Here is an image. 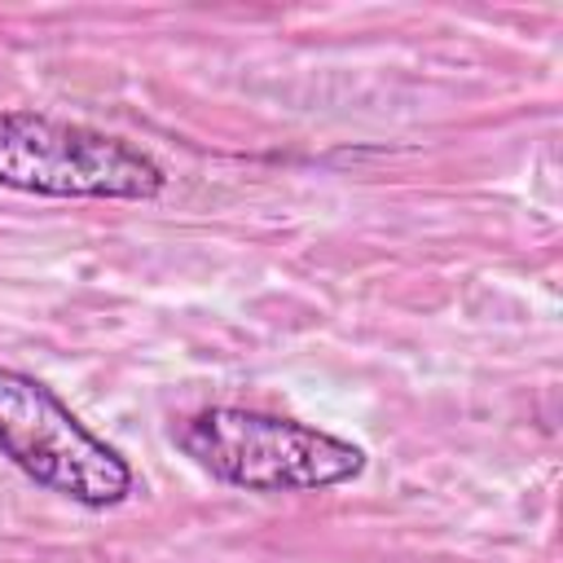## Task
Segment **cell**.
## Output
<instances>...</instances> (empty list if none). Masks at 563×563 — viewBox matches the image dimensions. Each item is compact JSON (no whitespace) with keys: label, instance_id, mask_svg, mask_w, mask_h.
<instances>
[{"label":"cell","instance_id":"cell-1","mask_svg":"<svg viewBox=\"0 0 563 563\" xmlns=\"http://www.w3.org/2000/svg\"><path fill=\"white\" fill-rule=\"evenodd\" d=\"M172 440L211 479L246 493H312L347 484L365 471L361 444L242 405L198 409L172 431Z\"/></svg>","mask_w":563,"mask_h":563},{"label":"cell","instance_id":"cell-2","mask_svg":"<svg viewBox=\"0 0 563 563\" xmlns=\"http://www.w3.org/2000/svg\"><path fill=\"white\" fill-rule=\"evenodd\" d=\"M0 185L40 198L150 202L163 194V167L123 136L35 110L0 114Z\"/></svg>","mask_w":563,"mask_h":563},{"label":"cell","instance_id":"cell-3","mask_svg":"<svg viewBox=\"0 0 563 563\" xmlns=\"http://www.w3.org/2000/svg\"><path fill=\"white\" fill-rule=\"evenodd\" d=\"M0 453L40 488L88 510L128 501L136 475L128 457L92 435L40 378L0 365Z\"/></svg>","mask_w":563,"mask_h":563}]
</instances>
